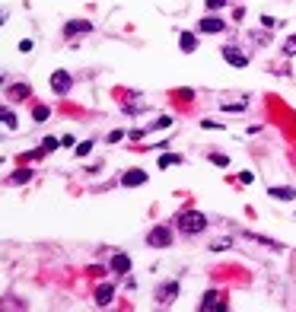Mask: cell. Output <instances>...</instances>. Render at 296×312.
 <instances>
[{
  "label": "cell",
  "instance_id": "28",
  "mask_svg": "<svg viewBox=\"0 0 296 312\" xmlns=\"http://www.w3.org/2000/svg\"><path fill=\"white\" fill-rule=\"evenodd\" d=\"M239 182H246V185H252V182H255V176H252V172H242V176H239Z\"/></svg>",
  "mask_w": 296,
  "mask_h": 312
},
{
  "label": "cell",
  "instance_id": "24",
  "mask_svg": "<svg viewBox=\"0 0 296 312\" xmlns=\"http://www.w3.org/2000/svg\"><path fill=\"white\" fill-rule=\"evenodd\" d=\"M210 248H214V252H223V248H230V239H216Z\"/></svg>",
  "mask_w": 296,
  "mask_h": 312
},
{
  "label": "cell",
  "instance_id": "1",
  "mask_svg": "<svg viewBox=\"0 0 296 312\" xmlns=\"http://www.w3.org/2000/svg\"><path fill=\"white\" fill-rule=\"evenodd\" d=\"M178 226H182V232H188V236H194V232H204L207 220H204V214H198V210H188V214H182V216H178Z\"/></svg>",
  "mask_w": 296,
  "mask_h": 312
},
{
  "label": "cell",
  "instance_id": "9",
  "mask_svg": "<svg viewBox=\"0 0 296 312\" xmlns=\"http://www.w3.org/2000/svg\"><path fill=\"white\" fill-rule=\"evenodd\" d=\"M268 198H277V201H293L296 192H293V188H268Z\"/></svg>",
  "mask_w": 296,
  "mask_h": 312
},
{
  "label": "cell",
  "instance_id": "19",
  "mask_svg": "<svg viewBox=\"0 0 296 312\" xmlns=\"http://www.w3.org/2000/svg\"><path fill=\"white\" fill-rule=\"evenodd\" d=\"M32 115H36V121H45V118L51 115V112H48V106H38L36 112H32Z\"/></svg>",
  "mask_w": 296,
  "mask_h": 312
},
{
  "label": "cell",
  "instance_id": "4",
  "mask_svg": "<svg viewBox=\"0 0 296 312\" xmlns=\"http://www.w3.org/2000/svg\"><path fill=\"white\" fill-rule=\"evenodd\" d=\"M223 58H226V60H230V64H232V67H246V64H248V58H246V54H242V51H239V48H232V45H226V48H223Z\"/></svg>",
  "mask_w": 296,
  "mask_h": 312
},
{
  "label": "cell",
  "instance_id": "17",
  "mask_svg": "<svg viewBox=\"0 0 296 312\" xmlns=\"http://www.w3.org/2000/svg\"><path fill=\"white\" fill-rule=\"evenodd\" d=\"M4 128H10V131L16 128V115H13L10 108H4Z\"/></svg>",
  "mask_w": 296,
  "mask_h": 312
},
{
  "label": "cell",
  "instance_id": "22",
  "mask_svg": "<svg viewBox=\"0 0 296 312\" xmlns=\"http://www.w3.org/2000/svg\"><path fill=\"white\" fill-rule=\"evenodd\" d=\"M284 51H286V54H296V36H290V38H286V45H284Z\"/></svg>",
  "mask_w": 296,
  "mask_h": 312
},
{
  "label": "cell",
  "instance_id": "18",
  "mask_svg": "<svg viewBox=\"0 0 296 312\" xmlns=\"http://www.w3.org/2000/svg\"><path fill=\"white\" fill-rule=\"evenodd\" d=\"M42 150H45V153L58 150V140H54V137H45V140H42Z\"/></svg>",
  "mask_w": 296,
  "mask_h": 312
},
{
  "label": "cell",
  "instance_id": "16",
  "mask_svg": "<svg viewBox=\"0 0 296 312\" xmlns=\"http://www.w3.org/2000/svg\"><path fill=\"white\" fill-rule=\"evenodd\" d=\"M29 178H32L29 169H16V172H13V182H16V185H22V182H29Z\"/></svg>",
  "mask_w": 296,
  "mask_h": 312
},
{
  "label": "cell",
  "instance_id": "7",
  "mask_svg": "<svg viewBox=\"0 0 296 312\" xmlns=\"http://www.w3.org/2000/svg\"><path fill=\"white\" fill-rule=\"evenodd\" d=\"M112 296H115V287H112V284H102V287L96 290V302H99V306H108Z\"/></svg>",
  "mask_w": 296,
  "mask_h": 312
},
{
  "label": "cell",
  "instance_id": "10",
  "mask_svg": "<svg viewBox=\"0 0 296 312\" xmlns=\"http://www.w3.org/2000/svg\"><path fill=\"white\" fill-rule=\"evenodd\" d=\"M223 29V20H216V16H204L201 20V32H220Z\"/></svg>",
  "mask_w": 296,
  "mask_h": 312
},
{
  "label": "cell",
  "instance_id": "13",
  "mask_svg": "<svg viewBox=\"0 0 296 312\" xmlns=\"http://www.w3.org/2000/svg\"><path fill=\"white\" fill-rule=\"evenodd\" d=\"M178 162H182V156H176V153H162V156H160V166H162V169L178 166Z\"/></svg>",
  "mask_w": 296,
  "mask_h": 312
},
{
  "label": "cell",
  "instance_id": "15",
  "mask_svg": "<svg viewBox=\"0 0 296 312\" xmlns=\"http://www.w3.org/2000/svg\"><path fill=\"white\" fill-rule=\"evenodd\" d=\"M10 96H16V99H26V96H29V86H26V83H16L13 90H10Z\"/></svg>",
  "mask_w": 296,
  "mask_h": 312
},
{
  "label": "cell",
  "instance_id": "25",
  "mask_svg": "<svg viewBox=\"0 0 296 312\" xmlns=\"http://www.w3.org/2000/svg\"><path fill=\"white\" fill-rule=\"evenodd\" d=\"M223 4H226V0H207V10H220Z\"/></svg>",
  "mask_w": 296,
  "mask_h": 312
},
{
  "label": "cell",
  "instance_id": "6",
  "mask_svg": "<svg viewBox=\"0 0 296 312\" xmlns=\"http://www.w3.org/2000/svg\"><path fill=\"white\" fill-rule=\"evenodd\" d=\"M146 182V172H140V169H130L124 178H121V185L124 188H137V185H144Z\"/></svg>",
  "mask_w": 296,
  "mask_h": 312
},
{
  "label": "cell",
  "instance_id": "23",
  "mask_svg": "<svg viewBox=\"0 0 296 312\" xmlns=\"http://www.w3.org/2000/svg\"><path fill=\"white\" fill-rule=\"evenodd\" d=\"M261 26H264V29H277L280 22H277V20H271V16H261Z\"/></svg>",
  "mask_w": 296,
  "mask_h": 312
},
{
  "label": "cell",
  "instance_id": "27",
  "mask_svg": "<svg viewBox=\"0 0 296 312\" xmlns=\"http://www.w3.org/2000/svg\"><path fill=\"white\" fill-rule=\"evenodd\" d=\"M172 124V118H166V115H162V118H156V128H169Z\"/></svg>",
  "mask_w": 296,
  "mask_h": 312
},
{
  "label": "cell",
  "instance_id": "26",
  "mask_svg": "<svg viewBox=\"0 0 296 312\" xmlns=\"http://www.w3.org/2000/svg\"><path fill=\"white\" fill-rule=\"evenodd\" d=\"M121 137H124V131H112V134H108V144H118Z\"/></svg>",
  "mask_w": 296,
  "mask_h": 312
},
{
  "label": "cell",
  "instance_id": "11",
  "mask_svg": "<svg viewBox=\"0 0 296 312\" xmlns=\"http://www.w3.org/2000/svg\"><path fill=\"white\" fill-rule=\"evenodd\" d=\"M156 296H160V302H172V300L178 296V284H169V287H162Z\"/></svg>",
  "mask_w": 296,
  "mask_h": 312
},
{
  "label": "cell",
  "instance_id": "21",
  "mask_svg": "<svg viewBox=\"0 0 296 312\" xmlns=\"http://www.w3.org/2000/svg\"><path fill=\"white\" fill-rule=\"evenodd\" d=\"M90 150H92V140H83L80 146H76V156H86Z\"/></svg>",
  "mask_w": 296,
  "mask_h": 312
},
{
  "label": "cell",
  "instance_id": "8",
  "mask_svg": "<svg viewBox=\"0 0 296 312\" xmlns=\"http://www.w3.org/2000/svg\"><path fill=\"white\" fill-rule=\"evenodd\" d=\"M112 271H115V274H128L130 271V258L128 255H115V258H112Z\"/></svg>",
  "mask_w": 296,
  "mask_h": 312
},
{
  "label": "cell",
  "instance_id": "14",
  "mask_svg": "<svg viewBox=\"0 0 296 312\" xmlns=\"http://www.w3.org/2000/svg\"><path fill=\"white\" fill-rule=\"evenodd\" d=\"M216 306H223V302H220V296H216V293L210 290V293H207V296H204V302H201V309H216Z\"/></svg>",
  "mask_w": 296,
  "mask_h": 312
},
{
  "label": "cell",
  "instance_id": "5",
  "mask_svg": "<svg viewBox=\"0 0 296 312\" xmlns=\"http://www.w3.org/2000/svg\"><path fill=\"white\" fill-rule=\"evenodd\" d=\"M64 32H67V36H80V32H92V22H90V20H74V22H67V26H64Z\"/></svg>",
  "mask_w": 296,
  "mask_h": 312
},
{
  "label": "cell",
  "instance_id": "12",
  "mask_svg": "<svg viewBox=\"0 0 296 312\" xmlns=\"http://www.w3.org/2000/svg\"><path fill=\"white\" fill-rule=\"evenodd\" d=\"M194 48H198V38L191 36V32H182V51H185V54H191Z\"/></svg>",
  "mask_w": 296,
  "mask_h": 312
},
{
  "label": "cell",
  "instance_id": "2",
  "mask_svg": "<svg viewBox=\"0 0 296 312\" xmlns=\"http://www.w3.org/2000/svg\"><path fill=\"white\" fill-rule=\"evenodd\" d=\"M146 242H150L153 248H169L172 246V230L169 226H153L150 236H146Z\"/></svg>",
  "mask_w": 296,
  "mask_h": 312
},
{
  "label": "cell",
  "instance_id": "20",
  "mask_svg": "<svg viewBox=\"0 0 296 312\" xmlns=\"http://www.w3.org/2000/svg\"><path fill=\"white\" fill-rule=\"evenodd\" d=\"M210 162H214V166H226V162H230V160H226L223 153H210Z\"/></svg>",
  "mask_w": 296,
  "mask_h": 312
},
{
  "label": "cell",
  "instance_id": "3",
  "mask_svg": "<svg viewBox=\"0 0 296 312\" xmlns=\"http://www.w3.org/2000/svg\"><path fill=\"white\" fill-rule=\"evenodd\" d=\"M70 74H67V70H54V74H51V90H54V92H67V90H70Z\"/></svg>",
  "mask_w": 296,
  "mask_h": 312
}]
</instances>
